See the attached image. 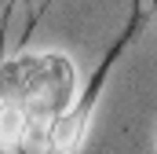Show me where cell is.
Here are the masks:
<instances>
[{"label":"cell","mask_w":157,"mask_h":154,"mask_svg":"<svg viewBox=\"0 0 157 154\" xmlns=\"http://www.w3.org/2000/svg\"><path fill=\"white\" fill-rule=\"evenodd\" d=\"M80 95V70L66 51L18 48L0 55V114L26 125L29 140L40 143L48 125L59 121Z\"/></svg>","instance_id":"cell-1"},{"label":"cell","mask_w":157,"mask_h":154,"mask_svg":"<svg viewBox=\"0 0 157 154\" xmlns=\"http://www.w3.org/2000/svg\"><path fill=\"white\" fill-rule=\"evenodd\" d=\"M139 26H143V7H139V0H135L132 18H128V26H124V33H121L117 44L106 51V59H102V63H99V70L91 74L88 88H80L77 103L59 117V121H51V125H48V132H44V140H40V154H80V151H84V143H88V128H91V117H95V107H99L102 88H106V77H110V70H113L117 55L132 44V37H135V30H139Z\"/></svg>","instance_id":"cell-2"},{"label":"cell","mask_w":157,"mask_h":154,"mask_svg":"<svg viewBox=\"0 0 157 154\" xmlns=\"http://www.w3.org/2000/svg\"><path fill=\"white\" fill-rule=\"evenodd\" d=\"M154 154H157V132H154Z\"/></svg>","instance_id":"cell-3"}]
</instances>
